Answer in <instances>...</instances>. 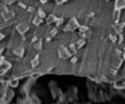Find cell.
<instances>
[{
    "label": "cell",
    "mask_w": 125,
    "mask_h": 104,
    "mask_svg": "<svg viewBox=\"0 0 125 104\" xmlns=\"http://www.w3.org/2000/svg\"><path fill=\"white\" fill-rule=\"evenodd\" d=\"M121 11L122 9H114V11H113V20H114V23H118L121 20Z\"/></svg>",
    "instance_id": "cell-2"
},
{
    "label": "cell",
    "mask_w": 125,
    "mask_h": 104,
    "mask_svg": "<svg viewBox=\"0 0 125 104\" xmlns=\"http://www.w3.org/2000/svg\"><path fill=\"white\" fill-rule=\"evenodd\" d=\"M84 43H85V42H84V40H83V38H81V40H79V41H78L77 42V47L78 48H81V47H83V46L84 45Z\"/></svg>",
    "instance_id": "cell-7"
},
{
    "label": "cell",
    "mask_w": 125,
    "mask_h": 104,
    "mask_svg": "<svg viewBox=\"0 0 125 104\" xmlns=\"http://www.w3.org/2000/svg\"><path fill=\"white\" fill-rule=\"evenodd\" d=\"M124 28H125V21H121V22L114 23V24H113V29H114L116 34L123 33Z\"/></svg>",
    "instance_id": "cell-1"
},
{
    "label": "cell",
    "mask_w": 125,
    "mask_h": 104,
    "mask_svg": "<svg viewBox=\"0 0 125 104\" xmlns=\"http://www.w3.org/2000/svg\"><path fill=\"white\" fill-rule=\"evenodd\" d=\"M109 41L113 44H117L118 43V34H109Z\"/></svg>",
    "instance_id": "cell-4"
},
{
    "label": "cell",
    "mask_w": 125,
    "mask_h": 104,
    "mask_svg": "<svg viewBox=\"0 0 125 104\" xmlns=\"http://www.w3.org/2000/svg\"><path fill=\"white\" fill-rule=\"evenodd\" d=\"M123 59H124V61H125V47H124V49H123Z\"/></svg>",
    "instance_id": "cell-8"
},
{
    "label": "cell",
    "mask_w": 125,
    "mask_h": 104,
    "mask_svg": "<svg viewBox=\"0 0 125 104\" xmlns=\"http://www.w3.org/2000/svg\"><path fill=\"white\" fill-rule=\"evenodd\" d=\"M124 42V34L123 33H120V34H118V44H122Z\"/></svg>",
    "instance_id": "cell-6"
},
{
    "label": "cell",
    "mask_w": 125,
    "mask_h": 104,
    "mask_svg": "<svg viewBox=\"0 0 125 104\" xmlns=\"http://www.w3.org/2000/svg\"><path fill=\"white\" fill-rule=\"evenodd\" d=\"M115 53H116L117 57H122V56H123V50H120V49L117 48V49L115 50Z\"/></svg>",
    "instance_id": "cell-5"
},
{
    "label": "cell",
    "mask_w": 125,
    "mask_h": 104,
    "mask_svg": "<svg viewBox=\"0 0 125 104\" xmlns=\"http://www.w3.org/2000/svg\"><path fill=\"white\" fill-rule=\"evenodd\" d=\"M115 7L119 9H125V0H116Z\"/></svg>",
    "instance_id": "cell-3"
}]
</instances>
